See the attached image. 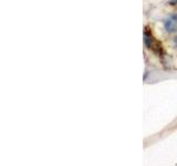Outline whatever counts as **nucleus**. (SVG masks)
Masks as SVG:
<instances>
[{
	"instance_id": "obj_1",
	"label": "nucleus",
	"mask_w": 177,
	"mask_h": 166,
	"mask_svg": "<svg viewBox=\"0 0 177 166\" xmlns=\"http://www.w3.org/2000/svg\"><path fill=\"white\" fill-rule=\"evenodd\" d=\"M164 28L166 32L172 33L177 30V16H169L164 20Z\"/></svg>"
},
{
	"instance_id": "obj_2",
	"label": "nucleus",
	"mask_w": 177,
	"mask_h": 166,
	"mask_svg": "<svg viewBox=\"0 0 177 166\" xmlns=\"http://www.w3.org/2000/svg\"><path fill=\"white\" fill-rule=\"evenodd\" d=\"M144 43L145 46H146L148 49H153L155 50V48H157V49H161V45L158 46V43L154 40L153 35H149V33H147L146 31L144 32Z\"/></svg>"
}]
</instances>
